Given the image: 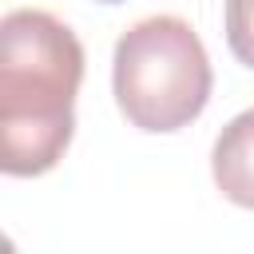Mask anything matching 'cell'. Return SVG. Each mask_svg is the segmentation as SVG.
<instances>
[{"label": "cell", "instance_id": "cell-1", "mask_svg": "<svg viewBox=\"0 0 254 254\" xmlns=\"http://www.w3.org/2000/svg\"><path fill=\"white\" fill-rule=\"evenodd\" d=\"M83 44L44 8L0 20V171L32 179L52 171L75 135Z\"/></svg>", "mask_w": 254, "mask_h": 254}, {"label": "cell", "instance_id": "cell-2", "mask_svg": "<svg viewBox=\"0 0 254 254\" xmlns=\"http://www.w3.org/2000/svg\"><path fill=\"white\" fill-rule=\"evenodd\" d=\"M210 60L183 16H147L115 40L111 91L123 119L139 131L167 135L194 123L210 99Z\"/></svg>", "mask_w": 254, "mask_h": 254}, {"label": "cell", "instance_id": "cell-3", "mask_svg": "<svg viewBox=\"0 0 254 254\" xmlns=\"http://www.w3.org/2000/svg\"><path fill=\"white\" fill-rule=\"evenodd\" d=\"M210 175L222 198L254 210V107L234 115L218 131L210 151Z\"/></svg>", "mask_w": 254, "mask_h": 254}, {"label": "cell", "instance_id": "cell-4", "mask_svg": "<svg viewBox=\"0 0 254 254\" xmlns=\"http://www.w3.org/2000/svg\"><path fill=\"white\" fill-rule=\"evenodd\" d=\"M226 44L238 64L254 67V0H226Z\"/></svg>", "mask_w": 254, "mask_h": 254}, {"label": "cell", "instance_id": "cell-5", "mask_svg": "<svg viewBox=\"0 0 254 254\" xmlns=\"http://www.w3.org/2000/svg\"><path fill=\"white\" fill-rule=\"evenodd\" d=\"M99 4H119V0H99Z\"/></svg>", "mask_w": 254, "mask_h": 254}]
</instances>
